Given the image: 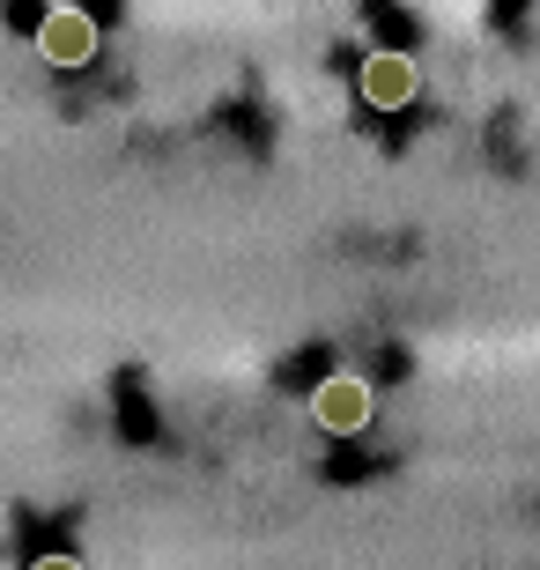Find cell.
<instances>
[{"mask_svg": "<svg viewBox=\"0 0 540 570\" xmlns=\"http://www.w3.org/2000/svg\"><path fill=\"white\" fill-rule=\"evenodd\" d=\"M318 430H363L371 423V385L363 379H318Z\"/></svg>", "mask_w": 540, "mask_h": 570, "instance_id": "3957f363", "label": "cell"}, {"mask_svg": "<svg viewBox=\"0 0 540 570\" xmlns=\"http://www.w3.org/2000/svg\"><path fill=\"white\" fill-rule=\"evenodd\" d=\"M355 89H363L377 111H400L408 97H415V60H408V52H371L363 75H355Z\"/></svg>", "mask_w": 540, "mask_h": 570, "instance_id": "6da1fadb", "label": "cell"}, {"mask_svg": "<svg viewBox=\"0 0 540 570\" xmlns=\"http://www.w3.org/2000/svg\"><path fill=\"white\" fill-rule=\"evenodd\" d=\"M38 570H75V563H67V556H52V563H38Z\"/></svg>", "mask_w": 540, "mask_h": 570, "instance_id": "277c9868", "label": "cell"}, {"mask_svg": "<svg viewBox=\"0 0 540 570\" xmlns=\"http://www.w3.org/2000/svg\"><path fill=\"white\" fill-rule=\"evenodd\" d=\"M38 45H45V60H52V67H82L89 52H97V22H89L82 8H60V16L38 22Z\"/></svg>", "mask_w": 540, "mask_h": 570, "instance_id": "7a4b0ae2", "label": "cell"}]
</instances>
